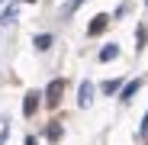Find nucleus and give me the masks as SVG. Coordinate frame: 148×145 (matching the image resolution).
Masks as SVG:
<instances>
[{"label":"nucleus","instance_id":"nucleus-1","mask_svg":"<svg viewBox=\"0 0 148 145\" xmlns=\"http://www.w3.org/2000/svg\"><path fill=\"white\" fill-rule=\"evenodd\" d=\"M93 90H97V87H93L90 81H81V87H77V107H81V110H87V107L93 103Z\"/></svg>","mask_w":148,"mask_h":145},{"label":"nucleus","instance_id":"nucleus-2","mask_svg":"<svg viewBox=\"0 0 148 145\" xmlns=\"http://www.w3.org/2000/svg\"><path fill=\"white\" fill-rule=\"evenodd\" d=\"M61 87H64V81H58V78L45 87V103H48V107H58V100H61Z\"/></svg>","mask_w":148,"mask_h":145},{"label":"nucleus","instance_id":"nucleus-3","mask_svg":"<svg viewBox=\"0 0 148 145\" xmlns=\"http://www.w3.org/2000/svg\"><path fill=\"white\" fill-rule=\"evenodd\" d=\"M39 100H42L39 90H29V93H26V100H23V116H32V113L39 110Z\"/></svg>","mask_w":148,"mask_h":145},{"label":"nucleus","instance_id":"nucleus-4","mask_svg":"<svg viewBox=\"0 0 148 145\" xmlns=\"http://www.w3.org/2000/svg\"><path fill=\"white\" fill-rule=\"evenodd\" d=\"M138 87H142V81H129L126 87H122V93H119V103H129L132 97L138 93Z\"/></svg>","mask_w":148,"mask_h":145},{"label":"nucleus","instance_id":"nucleus-5","mask_svg":"<svg viewBox=\"0 0 148 145\" xmlns=\"http://www.w3.org/2000/svg\"><path fill=\"white\" fill-rule=\"evenodd\" d=\"M52 32H39L36 39H32V45H36V52H48V48H52Z\"/></svg>","mask_w":148,"mask_h":145},{"label":"nucleus","instance_id":"nucleus-6","mask_svg":"<svg viewBox=\"0 0 148 145\" xmlns=\"http://www.w3.org/2000/svg\"><path fill=\"white\" fill-rule=\"evenodd\" d=\"M145 42H148V26L138 23L135 26V52H145Z\"/></svg>","mask_w":148,"mask_h":145},{"label":"nucleus","instance_id":"nucleus-7","mask_svg":"<svg viewBox=\"0 0 148 145\" xmlns=\"http://www.w3.org/2000/svg\"><path fill=\"white\" fill-rule=\"evenodd\" d=\"M113 58H119V45L116 42H106L100 48V61H113Z\"/></svg>","mask_w":148,"mask_h":145},{"label":"nucleus","instance_id":"nucleus-8","mask_svg":"<svg viewBox=\"0 0 148 145\" xmlns=\"http://www.w3.org/2000/svg\"><path fill=\"white\" fill-rule=\"evenodd\" d=\"M106 23H110V16H97L90 26H87V36H100V32L106 29Z\"/></svg>","mask_w":148,"mask_h":145},{"label":"nucleus","instance_id":"nucleus-9","mask_svg":"<svg viewBox=\"0 0 148 145\" xmlns=\"http://www.w3.org/2000/svg\"><path fill=\"white\" fill-rule=\"evenodd\" d=\"M81 3H84V0H68V3H64V10H61V16H64V19H71V16H74V10H77Z\"/></svg>","mask_w":148,"mask_h":145},{"label":"nucleus","instance_id":"nucleus-10","mask_svg":"<svg viewBox=\"0 0 148 145\" xmlns=\"http://www.w3.org/2000/svg\"><path fill=\"white\" fill-rule=\"evenodd\" d=\"M45 135H48V142H58V139H61V126H58V123H48Z\"/></svg>","mask_w":148,"mask_h":145},{"label":"nucleus","instance_id":"nucleus-11","mask_svg":"<svg viewBox=\"0 0 148 145\" xmlns=\"http://www.w3.org/2000/svg\"><path fill=\"white\" fill-rule=\"evenodd\" d=\"M119 90H122V81H103V93L113 97V93H119Z\"/></svg>","mask_w":148,"mask_h":145},{"label":"nucleus","instance_id":"nucleus-12","mask_svg":"<svg viewBox=\"0 0 148 145\" xmlns=\"http://www.w3.org/2000/svg\"><path fill=\"white\" fill-rule=\"evenodd\" d=\"M126 10H129V3H119V7L113 10V19H122V16H126Z\"/></svg>","mask_w":148,"mask_h":145},{"label":"nucleus","instance_id":"nucleus-13","mask_svg":"<svg viewBox=\"0 0 148 145\" xmlns=\"http://www.w3.org/2000/svg\"><path fill=\"white\" fill-rule=\"evenodd\" d=\"M13 16H16V7H7V10H3V16H0V19H3V23H10Z\"/></svg>","mask_w":148,"mask_h":145},{"label":"nucleus","instance_id":"nucleus-14","mask_svg":"<svg viewBox=\"0 0 148 145\" xmlns=\"http://www.w3.org/2000/svg\"><path fill=\"white\" fill-rule=\"evenodd\" d=\"M138 135H145V139H148V113H145V119H142V126H138Z\"/></svg>","mask_w":148,"mask_h":145},{"label":"nucleus","instance_id":"nucleus-15","mask_svg":"<svg viewBox=\"0 0 148 145\" xmlns=\"http://www.w3.org/2000/svg\"><path fill=\"white\" fill-rule=\"evenodd\" d=\"M3 142H7V126H3V129H0V145H3Z\"/></svg>","mask_w":148,"mask_h":145},{"label":"nucleus","instance_id":"nucleus-16","mask_svg":"<svg viewBox=\"0 0 148 145\" xmlns=\"http://www.w3.org/2000/svg\"><path fill=\"white\" fill-rule=\"evenodd\" d=\"M36 142H39L36 135H26V145H36Z\"/></svg>","mask_w":148,"mask_h":145},{"label":"nucleus","instance_id":"nucleus-17","mask_svg":"<svg viewBox=\"0 0 148 145\" xmlns=\"http://www.w3.org/2000/svg\"><path fill=\"white\" fill-rule=\"evenodd\" d=\"M145 7H148V0H145Z\"/></svg>","mask_w":148,"mask_h":145}]
</instances>
